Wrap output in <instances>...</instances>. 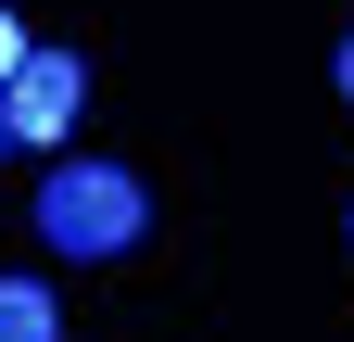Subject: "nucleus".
<instances>
[{"mask_svg":"<svg viewBox=\"0 0 354 342\" xmlns=\"http://www.w3.org/2000/svg\"><path fill=\"white\" fill-rule=\"evenodd\" d=\"M140 228H152V190L127 178V165H102V152H64L51 178H38V241H51V253H76V267L140 253Z\"/></svg>","mask_w":354,"mask_h":342,"instance_id":"f257e3e1","label":"nucleus"},{"mask_svg":"<svg viewBox=\"0 0 354 342\" xmlns=\"http://www.w3.org/2000/svg\"><path fill=\"white\" fill-rule=\"evenodd\" d=\"M76 102H88V64L76 51H26L13 89H0V140H13V152H51L64 127H76Z\"/></svg>","mask_w":354,"mask_h":342,"instance_id":"f03ea898","label":"nucleus"},{"mask_svg":"<svg viewBox=\"0 0 354 342\" xmlns=\"http://www.w3.org/2000/svg\"><path fill=\"white\" fill-rule=\"evenodd\" d=\"M0 342H64V317H51L38 279H0Z\"/></svg>","mask_w":354,"mask_h":342,"instance_id":"7ed1b4c3","label":"nucleus"},{"mask_svg":"<svg viewBox=\"0 0 354 342\" xmlns=\"http://www.w3.org/2000/svg\"><path fill=\"white\" fill-rule=\"evenodd\" d=\"M13 64H26V26H13V13H0V89H13Z\"/></svg>","mask_w":354,"mask_h":342,"instance_id":"20e7f679","label":"nucleus"},{"mask_svg":"<svg viewBox=\"0 0 354 342\" xmlns=\"http://www.w3.org/2000/svg\"><path fill=\"white\" fill-rule=\"evenodd\" d=\"M329 76H342V102H354V38H342V64H329Z\"/></svg>","mask_w":354,"mask_h":342,"instance_id":"39448f33","label":"nucleus"},{"mask_svg":"<svg viewBox=\"0 0 354 342\" xmlns=\"http://www.w3.org/2000/svg\"><path fill=\"white\" fill-rule=\"evenodd\" d=\"M0 152H13V140H0Z\"/></svg>","mask_w":354,"mask_h":342,"instance_id":"423d86ee","label":"nucleus"}]
</instances>
